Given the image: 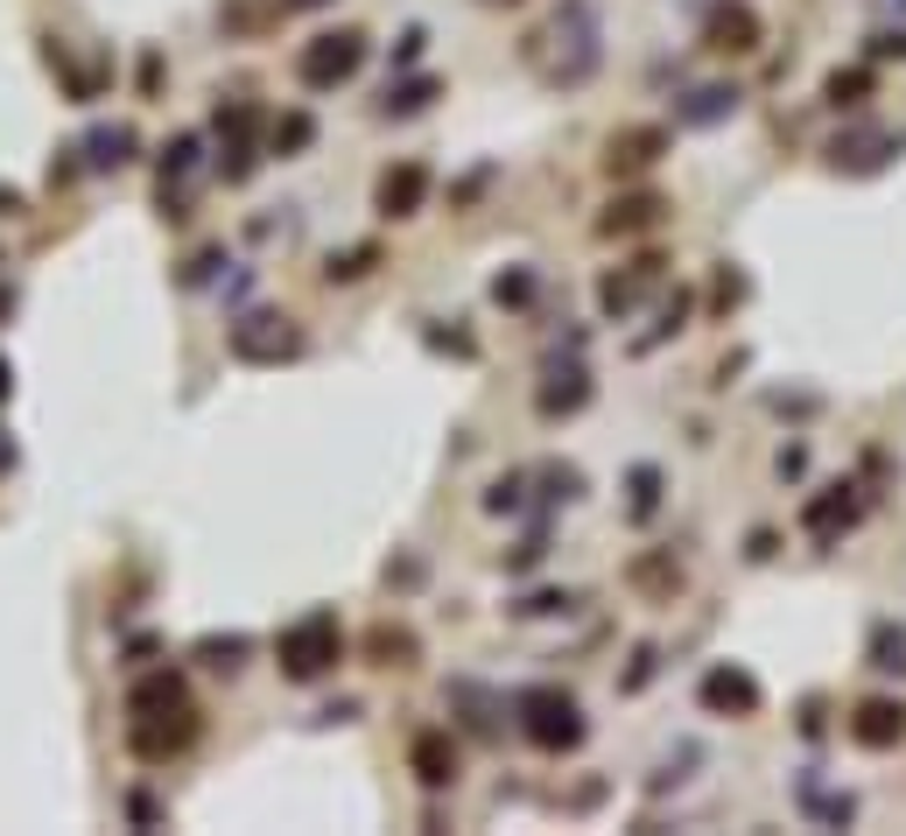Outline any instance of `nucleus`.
Here are the masks:
<instances>
[{
	"label": "nucleus",
	"mask_w": 906,
	"mask_h": 836,
	"mask_svg": "<svg viewBox=\"0 0 906 836\" xmlns=\"http://www.w3.org/2000/svg\"><path fill=\"white\" fill-rule=\"evenodd\" d=\"M513 710H520V731H527V746L534 752H576L584 746V703H576L569 689H520L513 696Z\"/></svg>",
	"instance_id": "1"
},
{
	"label": "nucleus",
	"mask_w": 906,
	"mask_h": 836,
	"mask_svg": "<svg viewBox=\"0 0 906 836\" xmlns=\"http://www.w3.org/2000/svg\"><path fill=\"white\" fill-rule=\"evenodd\" d=\"M275 654H281V675L288 682H317V675H331L338 668V654H344V625L338 612H310V619H296L288 633L275 640Z\"/></svg>",
	"instance_id": "2"
},
{
	"label": "nucleus",
	"mask_w": 906,
	"mask_h": 836,
	"mask_svg": "<svg viewBox=\"0 0 906 836\" xmlns=\"http://www.w3.org/2000/svg\"><path fill=\"white\" fill-rule=\"evenodd\" d=\"M359 64H365V35H359V29H331V35H317V43L296 56L302 85H317V92H323V85H344Z\"/></svg>",
	"instance_id": "3"
},
{
	"label": "nucleus",
	"mask_w": 906,
	"mask_h": 836,
	"mask_svg": "<svg viewBox=\"0 0 906 836\" xmlns=\"http://www.w3.org/2000/svg\"><path fill=\"white\" fill-rule=\"evenodd\" d=\"M696 696H703V710H710V717H759V703H766L759 675H745L738 661H717V668L696 682Z\"/></svg>",
	"instance_id": "4"
},
{
	"label": "nucleus",
	"mask_w": 906,
	"mask_h": 836,
	"mask_svg": "<svg viewBox=\"0 0 906 836\" xmlns=\"http://www.w3.org/2000/svg\"><path fill=\"white\" fill-rule=\"evenodd\" d=\"M843 731H851L857 752H893V746H906V703L899 696H864Z\"/></svg>",
	"instance_id": "5"
},
{
	"label": "nucleus",
	"mask_w": 906,
	"mask_h": 836,
	"mask_svg": "<svg viewBox=\"0 0 906 836\" xmlns=\"http://www.w3.org/2000/svg\"><path fill=\"white\" fill-rule=\"evenodd\" d=\"M766 43V22L745 8V0H717L710 8V22H703V50H717V56H752Z\"/></svg>",
	"instance_id": "6"
},
{
	"label": "nucleus",
	"mask_w": 906,
	"mask_h": 836,
	"mask_svg": "<svg viewBox=\"0 0 906 836\" xmlns=\"http://www.w3.org/2000/svg\"><path fill=\"white\" fill-rule=\"evenodd\" d=\"M661 268H668L661 254H640V260H632L626 275H605V281H597V310H605L611 324H626V317L640 310V296L653 289V281H661Z\"/></svg>",
	"instance_id": "7"
},
{
	"label": "nucleus",
	"mask_w": 906,
	"mask_h": 836,
	"mask_svg": "<svg viewBox=\"0 0 906 836\" xmlns=\"http://www.w3.org/2000/svg\"><path fill=\"white\" fill-rule=\"evenodd\" d=\"M893 156H906V135H878V127H851V135L829 141V162L851 169V176H872V169H885Z\"/></svg>",
	"instance_id": "8"
},
{
	"label": "nucleus",
	"mask_w": 906,
	"mask_h": 836,
	"mask_svg": "<svg viewBox=\"0 0 906 836\" xmlns=\"http://www.w3.org/2000/svg\"><path fill=\"white\" fill-rule=\"evenodd\" d=\"M668 156V127H619L605 141V176H647Z\"/></svg>",
	"instance_id": "9"
},
{
	"label": "nucleus",
	"mask_w": 906,
	"mask_h": 836,
	"mask_svg": "<svg viewBox=\"0 0 906 836\" xmlns=\"http://www.w3.org/2000/svg\"><path fill=\"white\" fill-rule=\"evenodd\" d=\"M373 204H380V218H415L422 204H429V169L422 162H394L387 176H380V190H373Z\"/></svg>",
	"instance_id": "10"
},
{
	"label": "nucleus",
	"mask_w": 906,
	"mask_h": 836,
	"mask_svg": "<svg viewBox=\"0 0 906 836\" xmlns=\"http://www.w3.org/2000/svg\"><path fill=\"white\" fill-rule=\"evenodd\" d=\"M576 408H590V373L584 366H548V379L534 387V415H542V422H563Z\"/></svg>",
	"instance_id": "11"
},
{
	"label": "nucleus",
	"mask_w": 906,
	"mask_h": 836,
	"mask_svg": "<svg viewBox=\"0 0 906 836\" xmlns=\"http://www.w3.org/2000/svg\"><path fill=\"white\" fill-rule=\"evenodd\" d=\"M851 521H857V485H829V492H816V500L801 506V527L816 542H836Z\"/></svg>",
	"instance_id": "12"
},
{
	"label": "nucleus",
	"mask_w": 906,
	"mask_h": 836,
	"mask_svg": "<svg viewBox=\"0 0 906 836\" xmlns=\"http://www.w3.org/2000/svg\"><path fill=\"white\" fill-rule=\"evenodd\" d=\"M233 352L239 358H288V352H302V331H288V317H254V324L233 331Z\"/></svg>",
	"instance_id": "13"
},
{
	"label": "nucleus",
	"mask_w": 906,
	"mask_h": 836,
	"mask_svg": "<svg viewBox=\"0 0 906 836\" xmlns=\"http://www.w3.org/2000/svg\"><path fill=\"white\" fill-rule=\"evenodd\" d=\"M661 212H668V204L653 197V190H632V197H619L605 218H597V239H632V233H653V225H661Z\"/></svg>",
	"instance_id": "14"
},
{
	"label": "nucleus",
	"mask_w": 906,
	"mask_h": 836,
	"mask_svg": "<svg viewBox=\"0 0 906 836\" xmlns=\"http://www.w3.org/2000/svg\"><path fill=\"white\" fill-rule=\"evenodd\" d=\"M408 767H415L422 787H450L457 781V738L450 731H422L408 746Z\"/></svg>",
	"instance_id": "15"
},
{
	"label": "nucleus",
	"mask_w": 906,
	"mask_h": 836,
	"mask_svg": "<svg viewBox=\"0 0 906 836\" xmlns=\"http://www.w3.org/2000/svg\"><path fill=\"white\" fill-rule=\"evenodd\" d=\"M738 99H745L738 85H696L682 106H674V127H717V120L738 112Z\"/></svg>",
	"instance_id": "16"
},
{
	"label": "nucleus",
	"mask_w": 906,
	"mask_h": 836,
	"mask_svg": "<svg viewBox=\"0 0 906 836\" xmlns=\"http://www.w3.org/2000/svg\"><path fill=\"white\" fill-rule=\"evenodd\" d=\"M365 654H373V668H415V633L408 625H373V633H365Z\"/></svg>",
	"instance_id": "17"
},
{
	"label": "nucleus",
	"mask_w": 906,
	"mask_h": 836,
	"mask_svg": "<svg viewBox=\"0 0 906 836\" xmlns=\"http://www.w3.org/2000/svg\"><path fill=\"white\" fill-rule=\"evenodd\" d=\"M626 577H632V591H661V598L682 591V562H674V548H661V556H640Z\"/></svg>",
	"instance_id": "18"
},
{
	"label": "nucleus",
	"mask_w": 906,
	"mask_h": 836,
	"mask_svg": "<svg viewBox=\"0 0 906 836\" xmlns=\"http://www.w3.org/2000/svg\"><path fill=\"white\" fill-rule=\"evenodd\" d=\"M872 668H878V675H906V625H899V619L872 625Z\"/></svg>",
	"instance_id": "19"
},
{
	"label": "nucleus",
	"mask_w": 906,
	"mask_h": 836,
	"mask_svg": "<svg viewBox=\"0 0 906 836\" xmlns=\"http://www.w3.org/2000/svg\"><path fill=\"white\" fill-rule=\"evenodd\" d=\"M689 317H696V296H689V289H682V296H668V302H661V324L640 337V352L668 345V337H682V331H689Z\"/></svg>",
	"instance_id": "20"
},
{
	"label": "nucleus",
	"mask_w": 906,
	"mask_h": 836,
	"mask_svg": "<svg viewBox=\"0 0 906 836\" xmlns=\"http://www.w3.org/2000/svg\"><path fill=\"white\" fill-rule=\"evenodd\" d=\"M872 85H878L872 71L851 64V71H829V78H822V99H829V106H864V92H872Z\"/></svg>",
	"instance_id": "21"
},
{
	"label": "nucleus",
	"mask_w": 906,
	"mask_h": 836,
	"mask_svg": "<svg viewBox=\"0 0 906 836\" xmlns=\"http://www.w3.org/2000/svg\"><path fill=\"white\" fill-rule=\"evenodd\" d=\"M436 92H443L436 78H408V85H394L387 99H380V120H394V112H401V120H408V112H422V106L436 99Z\"/></svg>",
	"instance_id": "22"
},
{
	"label": "nucleus",
	"mask_w": 906,
	"mask_h": 836,
	"mask_svg": "<svg viewBox=\"0 0 906 836\" xmlns=\"http://www.w3.org/2000/svg\"><path fill=\"white\" fill-rule=\"evenodd\" d=\"M373 268H380V246H352V254H331V268H323V275H331V281H365Z\"/></svg>",
	"instance_id": "23"
},
{
	"label": "nucleus",
	"mask_w": 906,
	"mask_h": 836,
	"mask_svg": "<svg viewBox=\"0 0 906 836\" xmlns=\"http://www.w3.org/2000/svg\"><path fill=\"white\" fill-rule=\"evenodd\" d=\"M492 302H507V310H527L534 302V268H507L492 281Z\"/></svg>",
	"instance_id": "24"
},
{
	"label": "nucleus",
	"mask_w": 906,
	"mask_h": 836,
	"mask_svg": "<svg viewBox=\"0 0 906 836\" xmlns=\"http://www.w3.org/2000/svg\"><path fill=\"white\" fill-rule=\"evenodd\" d=\"M632 521H647V513L653 506H661V471H653V464H632Z\"/></svg>",
	"instance_id": "25"
},
{
	"label": "nucleus",
	"mask_w": 906,
	"mask_h": 836,
	"mask_svg": "<svg viewBox=\"0 0 906 836\" xmlns=\"http://www.w3.org/2000/svg\"><path fill=\"white\" fill-rule=\"evenodd\" d=\"M520 506H527V479H520V471L492 479V492H486V513H520Z\"/></svg>",
	"instance_id": "26"
},
{
	"label": "nucleus",
	"mask_w": 906,
	"mask_h": 836,
	"mask_svg": "<svg viewBox=\"0 0 906 836\" xmlns=\"http://www.w3.org/2000/svg\"><path fill=\"white\" fill-rule=\"evenodd\" d=\"M569 604H576V591H534V598H520L513 612L520 619H548V612H569Z\"/></svg>",
	"instance_id": "27"
},
{
	"label": "nucleus",
	"mask_w": 906,
	"mask_h": 836,
	"mask_svg": "<svg viewBox=\"0 0 906 836\" xmlns=\"http://www.w3.org/2000/svg\"><path fill=\"white\" fill-rule=\"evenodd\" d=\"M653 668H661V647H640V654H632V668H626V682H619V689H626V696H640L647 682H653Z\"/></svg>",
	"instance_id": "28"
},
{
	"label": "nucleus",
	"mask_w": 906,
	"mask_h": 836,
	"mask_svg": "<svg viewBox=\"0 0 906 836\" xmlns=\"http://www.w3.org/2000/svg\"><path fill=\"white\" fill-rule=\"evenodd\" d=\"M310 135H317L310 112H288V120L275 127V148H281V156H288V148H310Z\"/></svg>",
	"instance_id": "29"
},
{
	"label": "nucleus",
	"mask_w": 906,
	"mask_h": 836,
	"mask_svg": "<svg viewBox=\"0 0 906 836\" xmlns=\"http://www.w3.org/2000/svg\"><path fill=\"white\" fill-rule=\"evenodd\" d=\"M204 661H211V668H239V654H246V640L233 633V640H204V647H198Z\"/></svg>",
	"instance_id": "30"
},
{
	"label": "nucleus",
	"mask_w": 906,
	"mask_h": 836,
	"mask_svg": "<svg viewBox=\"0 0 906 836\" xmlns=\"http://www.w3.org/2000/svg\"><path fill=\"white\" fill-rule=\"evenodd\" d=\"M745 296H752V281H745V275H731V268H724V281H717V310H738V302H745Z\"/></svg>",
	"instance_id": "31"
},
{
	"label": "nucleus",
	"mask_w": 906,
	"mask_h": 836,
	"mask_svg": "<svg viewBox=\"0 0 906 836\" xmlns=\"http://www.w3.org/2000/svg\"><path fill=\"white\" fill-rule=\"evenodd\" d=\"M774 471H780V479H801V471H808V450H801V443H787L780 458H774Z\"/></svg>",
	"instance_id": "32"
},
{
	"label": "nucleus",
	"mask_w": 906,
	"mask_h": 836,
	"mask_svg": "<svg viewBox=\"0 0 906 836\" xmlns=\"http://www.w3.org/2000/svg\"><path fill=\"white\" fill-rule=\"evenodd\" d=\"M422 43H429L422 29H401V43H394V64H415V56H422Z\"/></svg>",
	"instance_id": "33"
},
{
	"label": "nucleus",
	"mask_w": 906,
	"mask_h": 836,
	"mask_svg": "<svg viewBox=\"0 0 906 836\" xmlns=\"http://www.w3.org/2000/svg\"><path fill=\"white\" fill-rule=\"evenodd\" d=\"M387 583H401V591H415V583H422V562L408 556V562H387Z\"/></svg>",
	"instance_id": "34"
},
{
	"label": "nucleus",
	"mask_w": 906,
	"mask_h": 836,
	"mask_svg": "<svg viewBox=\"0 0 906 836\" xmlns=\"http://www.w3.org/2000/svg\"><path fill=\"white\" fill-rule=\"evenodd\" d=\"M872 56H906V29H885V35H872Z\"/></svg>",
	"instance_id": "35"
},
{
	"label": "nucleus",
	"mask_w": 906,
	"mask_h": 836,
	"mask_svg": "<svg viewBox=\"0 0 906 836\" xmlns=\"http://www.w3.org/2000/svg\"><path fill=\"white\" fill-rule=\"evenodd\" d=\"M774 548H780V535H774V527H759V535H752V562H766Z\"/></svg>",
	"instance_id": "36"
},
{
	"label": "nucleus",
	"mask_w": 906,
	"mask_h": 836,
	"mask_svg": "<svg viewBox=\"0 0 906 836\" xmlns=\"http://www.w3.org/2000/svg\"><path fill=\"white\" fill-rule=\"evenodd\" d=\"M801 731H808V738L822 731V696H808V703H801Z\"/></svg>",
	"instance_id": "37"
},
{
	"label": "nucleus",
	"mask_w": 906,
	"mask_h": 836,
	"mask_svg": "<svg viewBox=\"0 0 906 836\" xmlns=\"http://www.w3.org/2000/svg\"><path fill=\"white\" fill-rule=\"evenodd\" d=\"M0 394H8V366H0Z\"/></svg>",
	"instance_id": "38"
}]
</instances>
